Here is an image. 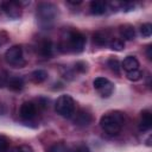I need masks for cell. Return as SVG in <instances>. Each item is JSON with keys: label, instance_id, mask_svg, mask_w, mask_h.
<instances>
[{"label": "cell", "instance_id": "obj_24", "mask_svg": "<svg viewBox=\"0 0 152 152\" xmlns=\"http://www.w3.org/2000/svg\"><path fill=\"white\" fill-rule=\"evenodd\" d=\"M11 152H33V150L28 145H21V146H18V147L12 148Z\"/></svg>", "mask_w": 152, "mask_h": 152}, {"label": "cell", "instance_id": "obj_9", "mask_svg": "<svg viewBox=\"0 0 152 152\" xmlns=\"http://www.w3.org/2000/svg\"><path fill=\"white\" fill-rule=\"evenodd\" d=\"M94 43L99 46H104L110 42V33L108 30H99L94 33Z\"/></svg>", "mask_w": 152, "mask_h": 152}, {"label": "cell", "instance_id": "obj_5", "mask_svg": "<svg viewBox=\"0 0 152 152\" xmlns=\"http://www.w3.org/2000/svg\"><path fill=\"white\" fill-rule=\"evenodd\" d=\"M5 58L8 64H11L15 68H21L25 64V61L23 57V49H21V46H18V45H14L6 51Z\"/></svg>", "mask_w": 152, "mask_h": 152}, {"label": "cell", "instance_id": "obj_13", "mask_svg": "<svg viewBox=\"0 0 152 152\" xmlns=\"http://www.w3.org/2000/svg\"><path fill=\"white\" fill-rule=\"evenodd\" d=\"M121 68H124V70H126L127 72L132 70H137L139 68V62L134 56H127L121 63Z\"/></svg>", "mask_w": 152, "mask_h": 152}, {"label": "cell", "instance_id": "obj_6", "mask_svg": "<svg viewBox=\"0 0 152 152\" xmlns=\"http://www.w3.org/2000/svg\"><path fill=\"white\" fill-rule=\"evenodd\" d=\"M94 84V88L99 91V94L102 96V97H108L112 95L113 90H114V86L113 83L106 78V77H96L93 82Z\"/></svg>", "mask_w": 152, "mask_h": 152}, {"label": "cell", "instance_id": "obj_10", "mask_svg": "<svg viewBox=\"0 0 152 152\" xmlns=\"http://www.w3.org/2000/svg\"><path fill=\"white\" fill-rule=\"evenodd\" d=\"M152 126V114L148 110H142L140 115V122H139V129L141 132L148 131Z\"/></svg>", "mask_w": 152, "mask_h": 152}, {"label": "cell", "instance_id": "obj_20", "mask_svg": "<svg viewBox=\"0 0 152 152\" xmlns=\"http://www.w3.org/2000/svg\"><path fill=\"white\" fill-rule=\"evenodd\" d=\"M48 152H68V146L64 142H55L49 147Z\"/></svg>", "mask_w": 152, "mask_h": 152}, {"label": "cell", "instance_id": "obj_19", "mask_svg": "<svg viewBox=\"0 0 152 152\" xmlns=\"http://www.w3.org/2000/svg\"><path fill=\"white\" fill-rule=\"evenodd\" d=\"M107 64H108L109 69H110L113 72H115V74H118V75L120 74V70H121V63L119 62L118 58H114V57L109 58Z\"/></svg>", "mask_w": 152, "mask_h": 152}, {"label": "cell", "instance_id": "obj_14", "mask_svg": "<svg viewBox=\"0 0 152 152\" xmlns=\"http://www.w3.org/2000/svg\"><path fill=\"white\" fill-rule=\"evenodd\" d=\"M120 34L124 39L126 40H132L135 38V30L132 25L129 24H125L120 26Z\"/></svg>", "mask_w": 152, "mask_h": 152}, {"label": "cell", "instance_id": "obj_17", "mask_svg": "<svg viewBox=\"0 0 152 152\" xmlns=\"http://www.w3.org/2000/svg\"><path fill=\"white\" fill-rule=\"evenodd\" d=\"M31 78L34 83H42L44 82L46 78H48V72L43 69H38V70H34L32 74H31Z\"/></svg>", "mask_w": 152, "mask_h": 152}, {"label": "cell", "instance_id": "obj_12", "mask_svg": "<svg viewBox=\"0 0 152 152\" xmlns=\"http://www.w3.org/2000/svg\"><path fill=\"white\" fill-rule=\"evenodd\" d=\"M107 10V4L101 0H94L90 2V12L95 15H101L106 12Z\"/></svg>", "mask_w": 152, "mask_h": 152}, {"label": "cell", "instance_id": "obj_25", "mask_svg": "<svg viewBox=\"0 0 152 152\" xmlns=\"http://www.w3.org/2000/svg\"><path fill=\"white\" fill-rule=\"evenodd\" d=\"M75 69H76L77 71H80V72H84V71L87 70V64H86L84 62H77V63L75 64Z\"/></svg>", "mask_w": 152, "mask_h": 152}, {"label": "cell", "instance_id": "obj_21", "mask_svg": "<svg viewBox=\"0 0 152 152\" xmlns=\"http://www.w3.org/2000/svg\"><path fill=\"white\" fill-rule=\"evenodd\" d=\"M126 76H127V78H128L129 81H133V82H135V81H139V80L141 78V76H142V72H141L139 69H137V70H132V71H128V72L126 74Z\"/></svg>", "mask_w": 152, "mask_h": 152}, {"label": "cell", "instance_id": "obj_1", "mask_svg": "<svg viewBox=\"0 0 152 152\" xmlns=\"http://www.w3.org/2000/svg\"><path fill=\"white\" fill-rule=\"evenodd\" d=\"M101 128L109 135H116L120 133L125 125V118L121 112L113 110L106 113L100 120Z\"/></svg>", "mask_w": 152, "mask_h": 152}, {"label": "cell", "instance_id": "obj_7", "mask_svg": "<svg viewBox=\"0 0 152 152\" xmlns=\"http://www.w3.org/2000/svg\"><path fill=\"white\" fill-rule=\"evenodd\" d=\"M1 8L6 13V15L8 18H12V19L19 18L23 13L21 4L18 1H4L1 4Z\"/></svg>", "mask_w": 152, "mask_h": 152}, {"label": "cell", "instance_id": "obj_26", "mask_svg": "<svg viewBox=\"0 0 152 152\" xmlns=\"http://www.w3.org/2000/svg\"><path fill=\"white\" fill-rule=\"evenodd\" d=\"M72 152H90V151H89V148H88L86 145H80V146H77L76 148H74Z\"/></svg>", "mask_w": 152, "mask_h": 152}, {"label": "cell", "instance_id": "obj_3", "mask_svg": "<svg viewBox=\"0 0 152 152\" xmlns=\"http://www.w3.org/2000/svg\"><path fill=\"white\" fill-rule=\"evenodd\" d=\"M57 17V7L50 2H42L37 7V19L40 26L50 27Z\"/></svg>", "mask_w": 152, "mask_h": 152}, {"label": "cell", "instance_id": "obj_11", "mask_svg": "<svg viewBox=\"0 0 152 152\" xmlns=\"http://www.w3.org/2000/svg\"><path fill=\"white\" fill-rule=\"evenodd\" d=\"M90 121H91V115L83 109L80 110L74 119L75 125H78V126H87L90 124Z\"/></svg>", "mask_w": 152, "mask_h": 152}, {"label": "cell", "instance_id": "obj_2", "mask_svg": "<svg viewBox=\"0 0 152 152\" xmlns=\"http://www.w3.org/2000/svg\"><path fill=\"white\" fill-rule=\"evenodd\" d=\"M86 45V38L84 36L78 31H68L65 36H63V39L59 44V49L62 51H69V52H81L83 51Z\"/></svg>", "mask_w": 152, "mask_h": 152}, {"label": "cell", "instance_id": "obj_4", "mask_svg": "<svg viewBox=\"0 0 152 152\" xmlns=\"http://www.w3.org/2000/svg\"><path fill=\"white\" fill-rule=\"evenodd\" d=\"M55 109L61 116L70 119L75 114V100L70 95H61L55 103Z\"/></svg>", "mask_w": 152, "mask_h": 152}, {"label": "cell", "instance_id": "obj_27", "mask_svg": "<svg viewBox=\"0 0 152 152\" xmlns=\"http://www.w3.org/2000/svg\"><path fill=\"white\" fill-rule=\"evenodd\" d=\"M146 56H147L148 59H152V46L151 45H148L146 48Z\"/></svg>", "mask_w": 152, "mask_h": 152}, {"label": "cell", "instance_id": "obj_16", "mask_svg": "<svg viewBox=\"0 0 152 152\" xmlns=\"http://www.w3.org/2000/svg\"><path fill=\"white\" fill-rule=\"evenodd\" d=\"M39 53H40L43 57H45V58L51 57L52 53H53V45H52V43H51L50 40H44V42H42L40 45H39Z\"/></svg>", "mask_w": 152, "mask_h": 152}, {"label": "cell", "instance_id": "obj_23", "mask_svg": "<svg viewBox=\"0 0 152 152\" xmlns=\"http://www.w3.org/2000/svg\"><path fill=\"white\" fill-rule=\"evenodd\" d=\"M10 146V141L5 135L0 134V152H7Z\"/></svg>", "mask_w": 152, "mask_h": 152}, {"label": "cell", "instance_id": "obj_18", "mask_svg": "<svg viewBox=\"0 0 152 152\" xmlns=\"http://www.w3.org/2000/svg\"><path fill=\"white\" fill-rule=\"evenodd\" d=\"M108 45L114 51H121L125 49V42L120 38H112L110 42L108 43Z\"/></svg>", "mask_w": 152, "mask_h": 152}, {"label": "cell", "instance_id": "obj_8", "mask_svg": "<svg viewBox=\"0 0 152 152\" xmlns=\"http://www.w3.org/2000/svg\"><path fill=\"white\" fill-rule=\"evenodd\" d=\"M20 118L24 120H32L37 115V107L33 102H24L19 109Z\"/></svg>", "mask_w": 152, "mask_h": 152}, {"label": "cell", "instance_id": "obj_15", "mask_svg": "<svg viewBox=\"0 0 152 152\" xmlns=\"http://www.w3.org/2000/svg\"><path fill=\"white\" fill-rule=\"evenodd\" d=\"M7 87L11 89V90H14V91H18V90H21L23 87H24V81L21 77L19 76H12L7 80L6 82Z\"/></svg>", "mask_w": 152, "mask_h": 152}, {"label": "cell", "instance_id": "obj_28", "mask_svg": "<svg viewBox=\"0 0 152 152\" xmlns=\"http://www.w3.org/2000/svg\"><path fill=\"white\" fill-rule=\"evenodd\" d=\"M69 4H71V5H80L81 4V1H68Z\"/></svg>", "mask_w": 152, "mask_h": 152}, {"label": "cell", "instance_id": "obj_22", "mask_svg": "<svg viewBox=\"0 0 152 152\" xmlns=\"http://www.w3.org/2000/svg\"><path fill=\"white\" fill-rule=\"evenodd\" d=\"M140 32L144 37H150L152 34V25L150 23H146V24H142L141 27H140Z\"/></svg>", "mask_w": 152, "mask_h": 152}]
</instances>
